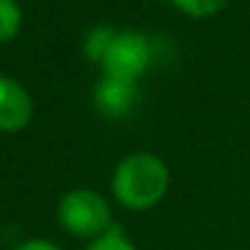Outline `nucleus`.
<instances>
[{
	"instance_id": "1",
	"label": "nucleus",
	"mask_w": 250,
	"mask_h": 250,
	"mask_svg": "<svg viewBox=\"0 0 250 250\" xmlns=\"http://www.w3.org/2000/svg\"><path fill=\"white\" fill-rule=\"evenodd\" d=\"M170 189V167L167 163L151 153L136 151L124 156L112 172L109 192L114 202L129 211H148L166 199Z\"/></svg>"
},
{
	"instance_id": "2",
	"label": "nucleus",
	"mask_w": 250,
	"mask_h": 250,
	"mask_svg": "<svg viewBox=\"0 0 250 250\" xmlns=\"http://www.w3.org/2000/svg\"><path fill=\"white\" fill-rule=\"evenodd\" d=\"M56 221L68 236L83 241H92L114 226L107 197L90 187H76L61 194L56 207Z\"/></svg>"
},
{
	"instance_id": "3",
	"label": "nucleus",
	"mask_w": 250,
	"mask_h": 250,
	"mask_svg": "<svg viewBox=\"0 0 250 250\" xmlns=\"http://www.w3.org/2000/svg\"><path fill=\"white\" fill-rule=\"evenodd\" d=\"M151 61H153V42L144 32L117 29V37H114L109 51L104 54L100 71H102V76L139 83V78L148 71Z\"/></svg>"
},
{
	"instance_id": "4",
	"label": "nucleus",
	"mask_w": 250,
	"mask_h": 250,
	"mask_svg": "<svg viewBox=\"0 0 250 250\" xmlns=\"http://www.w3.org/2000/svg\"><path fill=\"white\" fill-rule=\"evenodd\" d=\"M34 100L29 90L10 76L0 73V134H17L29 126Z\"/></svg>"
},
{
	"instance_id": "5",
	"label": "nucleus",
	"mask_w": 250,
	"mask_h": 250,
	"mask_svg": "<svg viewBox=\"0 0 250 250\" xmlns=\"http://www.w3.org/2000/svg\"><path fill=\"white\" fill-rule=\"evenodd\" d=\"M139 100V83L112 76H100L92 87V104L107 119H124L131 114Z\"/></svg>"
},
{
	"instance_id": "6",
	"label": "nucleus",
	"mask_w": 250,
	"mask_h": 250,
	"mask_svg": "<svg viewBox=\"0 0 250 250\" xmlns=\"http://www.w3.org/2000/svg\"><path fill=\"white\" fill-rule=\"evenodd\" d=\"M117 37V29L109 27V24H95L92 29H87V34L83 37V54L87 61L92 63H102L104 54L109 51L112 42Z\"/></svg>"
},
{
	"instance_id": "7",
	"label": "nucleus",
	"mask_w": 250,
	"mask_h": 250,
	"mask_svg": "<svg viewBox=\"0 0 250 250\" xmlns=\"http://www.w3.org/2000/svg\"><path fill=\"white\" fill-rule=\"evenodd\" d=\"M24 24V12L17 0H0V44H10Z\"/></svg>"
},
{
	"instance_id": "8",
	"label": "nucleus",
	"mask_w": 250,
	"mask_h": 250,
	"mask_svg": "<svg viewBox=\"0 0 250 250\" xmlns=\"http://www.w3.org/2000/svg\"><path fill=\"white\" fill-rule=\"evenodd\" d=\"M170 2H172L175 10H180L187 17L207 20V17H214L221 10H226L231 0H170Z\"/></svg>"
},
{
	"instance_id": "9",
	"label": "nucleus",
	"mask_w": 250,
	"mask_h": 250,
	"mask_svg": "<svg viewBox=\"0 0 250 250\" xmlns=\"http://www.w3.org/2000/svg\"><path fill=\"white\" fill-rule=\"evenodd\" d=\"M85 250H139V248H136L134 241H131V238H129L117 224H114L109 231H104L102 236L92 238Z\"/></svg>"
},
{
	"instance_id": "10",
	"label": "nucleus",
	"mask_w": 250,
	"mask_h": 250,
	"mask_svg": "<svg viewBox=\"0 0 250 250\" xmlns=\"http://www.w3.org/2000/svg\"><path fill=\"white\" fill-rule=\"evenodd\" d=\"M12 250H63V248L56 246L49 238H27V241H22L20 246H15Z\"/></svg>"
}]
</instances>
